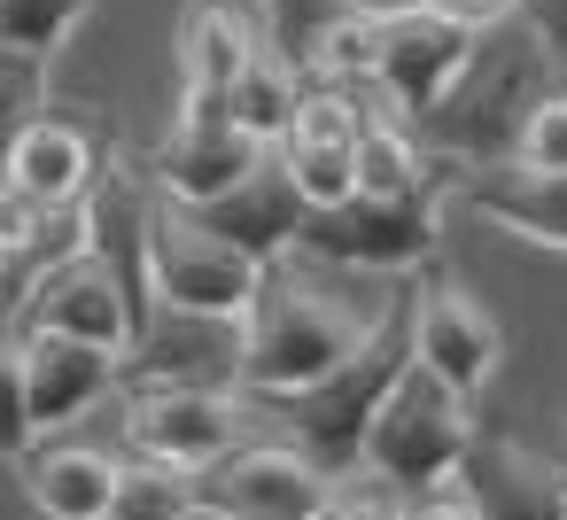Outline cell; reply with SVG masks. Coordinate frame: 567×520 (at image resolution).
<instances>
[{"label": "cell", "mask_w": 567, "mask_h": 520, "mask_svg": "<svg viewBox=\"0 0 567 520\" xmlns=\"http://www.w3.org/2000/svg\"><path fill=\"white\" fill-rule=\"evenodd\" d=\"M396 303H404V288H389L373 272H342L303 249L272 257L257 280V303L241 319V396L272 404V396L327 381L389 326Z\"/></svg>", "instance_id": "1"}, {"label": "cell", "mask_w": 567, "mask_h": 520, "mask_svg": "<svg viewBox=\"0 0 567 520\" xmlns=\"http://www.w3.org/2000/svg\"><path fill=\"white\" fill-rule=\"evenodd\" d=\"M559 86H567V71H559V55L536 40V24H528V17H505V24L474 32V55H466L458 79L435 94V110L420 117V148L435 156L443 179L513 164L528 117H536Z\"/></svg>", "instance_id": "2"}, {"label": "cell", "mask_w": 567, "mask_h": 520, "mask_svg": "<svg viewBox=\"0 0 567 520\" xmlns=\"http://www.w3.org/2000/svg\"><path fill=\"white\" fill-rule=\"evenodd\" d=\"M404 365H412V288H404V303L389 311V326L350 357V365H334L327 381H311V388H296V396H272V404H257L272 427H280V443H296L319 474H342V466H365V427H373V412L389 404V388L404 381Z\"/></svg>", "instance_id": "3"}, {"label": "cell", "mask_w": 567, "mask_h": 520, "mask_svg": "<svg viewBox=\"0 0 567 520\" xmlns=\"http://www.w3.org/2000/svg\"><path fill=\"white\" fill-rule=\"evenodd\" d=\"M474 450V412L451 381H435L420 357L404 365V381L389 388V404L373 412L365 427V466L396 489V497H420V489H443L458 481Z\"/></svg>", "instance_id": "4"}, {"label": "cell", "mask_w": 567, "mask_h": 520, "mask_svg": "<svg viewBox=\"0 0 567 520\" xmlns=\"http://www.w3.org/2000/svg\"><path fill=\"white\" fill-rule=\"evenodd\" d=\"M257 280H265V264H249L195 210H179V202L156 195V210H148V295H156V311L241 326L249 303H257Z\"/></svg>", "instance_id": "5"}, {"label": "cell", "mask_w": 567, "mask_h": 520, "mask_svg": "<svg viewBox=\"0 0 567 520\" xmlns=\"http://www.w3.org/2000/svg\"><path fill=\"white\" fill-rule=\"evenodd\" d=\"M296 249L342 272H373V280L427 272L443 249V195H350L334 210H311Z\"/></svg>", "instance_id": "6"}, {"label": "cell", "mask_w": 567, "mask_h": 520, "mask_svg": "<svg viewBox=\"0 0 567 520\" xmlns=\"http://www.w3.org/2000/svg\"><path fill=\"white\" fill-rule=\"evenodd\" d=\"M0 326L9 334H71V342H94V350H133L141 342V311L125 295V280L79 241L71 257L40 264L9 303H0Z\"/></svg>", "instance_id": "7"}, {"label": "cell", "mask_w": 567, "mask_h": 520, "mask_svg": "<svg viewBox=\"0 0 567 520\" xmlns=\"http://www.w3.org/2000/svg\"><path fill=\"white\" fill-rule=\"evenodd\" d=\"M327 481L334 474H319L296 443L249 435L241 450H226L195 474V505H203V520H319L334 505Z\"/></svg>", "instance_id": "8"}, {"label": "cell", "mask_w": 567, "mask_h": 520, "mask_svg": "<svg viewBox=\"0 0 567 520\" xmlns=\"http://www.w3.org/2000/svg\"><path fill=\"white\" fill-rule=\"evenodd\" d=\"M249 419H257V404L241 388H133V404H125L133 458H164V466H187V474L241 450Z\"/></svg>", "instance_id": "9"}, {"label": "cell", "mask_w": 567, "mask_h": 520, "mask_svg": "<svg viewBox=\"0 0 567 520\" xmlns=\"http://www.w3.org/2000/svg\"><path fill=\"white\" fill-rule=\"evenodd\" d=\"M265 156H272V148H265L257 133H241L226 110H179L172 133H164L156 156H148V187H156L164 202H179V210H203V202H218L226 187H241Z\"/></svg>", "instance_id": "10"}, {"label": "cell", "mask_w": 567, "mask_h": 520, "mask_svg": "<svg viewBox=\"0 0 567 520\" xmlns=\"http://www.w3.org/2000/svg\"><path fill=\"white\" fill-rule=\"evenodd\" d=\"M358 141H365V94L311 79L296 125L280 141V164L296 171V187H303L311 210H334V202L358 195Z\"/></svg>", "instance_id": "11"}, {"label": "cell", "mask_w": 567, "mask_h": 520, "mask_svg": "<svg viewBox=\"0 0 567 520\" xmlns=\"http://www.w3.org/2000/svg\"><path fill=\"white\" fill-rule=\"evenodd\" d=\"M412 357L474 404L489 388L497 357H505V334H497V319L458 280H420L412 288Z\"/></svg>", "instance_id": "12"}, {"label": "cell", "mask_w": 567, "mask_h": 520, "mask_svg": "<svg viewBox=\"0 0 567 520\" xmlns=\"http://www.w3.org/2000/svg\"><path fill=\"white\" fill-rule=\"evenodd\" d=\"M125 381L133 388H241V326L156 311L141 342L125 350Z\"/></svg>", "instance_id": "13"}, {"label": "cell", "mask_w": 567, "mask_h": 520, "mask_svg": "<svg viewBox=\"0 0 567 520\" xmlns=\"http://www.w3.org/2000/svg\"><path fill=\"white\" fill-rule=\"evenodd\" d=\"M218 241H234L249 264H272V257H288L296 241H303V218H311V202H303V187H296V171L280 164V148L241 179V187H226L218 202H203L195 210Z\"/></svg>", "instance_id": "14"}, {"label": "cell", "mask_w": 567, "mask_h": 520, "mask_svg": "<svg viewBox=\"0 0 567 520\" xmlns=\"http://www.w3.org/2000/svg\"><path fill=\"white\" fill-rule=\"evenodd\" d=\"M458 489L474 497L482 520H567V474L544 450L505 443V435H474Z\"/></svg>", "instance_id": "15"}, {"label": "cell", "mask_w": 567, "mask_h": 520, "mask_svg": "<svg viewBox=\"0 0 567 520\" xmlns=\"http://www.w3.org/2000/svg\"><path fill=\"white\" fill-rule=\"evenodd\" d=\"M443 202L520 233V241H544V249H567V171H536V164H489V171H458L443 179Z\"/></svg>", "instance_id": "16"}, {"label": "cell", "mask_w": 567, "mask_h": 520, "mask_svg": "<svg viewBox=\"0 0 567 520\" xmlns=\"http://www.w3.org/2000/svg\"><path fill=\"white\" fill-rule=\"evenodd\" d=\"M466 55H474V32L451 24V17H435V9H412L396 24H381V86H389V102L412 125L435 110V94L458 79Z\"/></svg>", "instance_id": "17"}, {"label": "cell", "mask_w": 567, "mask_h": 520, "mask_svg": "<svg viewBox=\"0 0 567 520\" xmlns=\"http://www.w3.org/2000/svg\"><path fill=\"white\" fill-rule=\"evenodd\" d=\"M17 342H24V388H32L40 435L71 427L79 412H94L125 381V357L117 350H94V342H71V334H17Z\"/></svg>", "instance_id": "18"}, {"label": "cell", "mask_w": 567, "mask_h": 520, "mask_svg": "<svg viewBox=\"0 0 567 520\" xmlns=\"http://www.w3.org/2000/svg\"><path fill=\"white\" fill-rule=\"evenodd\" d=\"M265 48V17H241L226 0H195L179 17V110H226L241 63Z\"/></svg>", "instance_id": "19"}, {"label": "cell", "mask_w": 567, "mask_h": 520, "mask_svg": "<svg viewBox=\"0 0 567 520\" xmlns=\"http://www.w3.org/2000/svg\"><path fill=\"white\" fill-rule=\"evenodd\" d=\"M9 179H17L24 195H40L48 210H79V202L94 195V179H102V156H94L86 125H71V117H32V125L17 133V148H9Z\"/></svg>", "instance_id": "20"}, {"label": "cell", "mask_w": 567, "mask_h": 520, "mask_svg": "<svg viewBox=\"0 0 567 520\" xmlns=\"http://www.w3.org/2000/svg\"><path fill=\"white\" fill-rule=\"evenodd\" d=\"M24 489L48 520H110L117 497V458L94 443H40L24 458Z\"/></svg>", "instance_id": "21"}, {"label": "cell", "mask_w": 567, "mask_h": 520, "mask_svg": "<svg viewBox=\"0 0 567 520\" xmlns=\"http://www.w3.org/2000/svg\"><path fill=\"white\" fill-rule=\"evenodd\" d=\"M303 63H288L272 40L241 63V79H234V94H226V117L241 125V133H257L265 148H280L288 141V125H296V110H303Z\"/></svg>", "instance_id": "22"}, {"label": "cell", "mask_w": 567, "mask_h": 520, "mask_svg": "<svg viewBox=\"0 0 567 520\" xmlns=\"http://www.w3.org/2000/svg\"><path fill=\"white\" fill-rule=\"evenodd\" d=\"M110 520H203L195 474H187V466H164V458H117Z\"/></svg>", "instance_id": "23"}, {"label": "cell", "mask_w": 567, "mask_h": 520, "mask_svg": "<svg viewBox=\"0 0 567 520\" xmlns=\"http://www.w3.org/2000/svg\"><path fill=\"white\" fill-rule=\"evenodd\" d=\"M86 17H94V0H0V55L48 63Z\"/></svg>", "instance_id": "24"}, {"label": "cell", "mask_w": 567, "mask_h": 520, "mask_svg": "<svg viewBox=\"0 0 567 520\" xmlns=\"http://www.w3.org/2000/svg\"><path fill=\"white\" fill-rule=\"evenodd\" d=\"M40 450V419H32V388H24V342L0 326V458H32Z\"/></svg>", "instance_id": "25"}, {"label": "cell", "mask_w": 567, "mask_h": 520, "mask_svg": "<svg viewBox=\"0 0 567 520\" xmlns=\"http://www.w3.org/2000/svg\"><path fill=\"white\" fill-rule=\"evenodd\" d=\"M32 117H40V63L0 55V179H9V148Z\"/></svg>", "instance_id": "26"}, {"label": "cell", "mask_w": 567, "mask_h": 520, "mask_svg": "<svg viewBox=\"0 0 567 520\" xmlns=\"http://www.w3.org/2000/svg\"><path fill=\"white\" fill-rule=\"evenodd\" d=\"M513 164H536V171H567V86L528 117V133H520V156Z\"/></svg>", "instance_id": "27"}, {"label": "cell", "mask_w": 567, "mask_h": 520, "mask_svg": "<svg viewBox=\"0 0 567 520\" xmlns=\"http://www.w3.org/2000/svg\"><path fill=\"white\" fill-rule=\"evenodd\" d=\"M396 520H482V512H474V497H466L458 481H443V489L404 497V505H396Z\"/></svg>", "instance_id": "28"}, {"label": "cell", "mask_w": 567, "mask_h": 520, "mask_svg": "<svg viewBox=\"0 0 567 520\" xmlns=\"http://www.w3.org/2000/svg\"><path fill=\"white\" fill-rule=\"evenodd\" d=\"M435 17H451V24H466V32H489V24H505V17H520V0H427Z\"/></svg>", "instance_id": "29"}, {"label": "cell", "mask_w": 567, "mask_h": 520, "mask_svg": "<svg viewBox=\"0 0 567 520\" xmlns=\"http://www.w3.org/2000/svg\"><path fill=\"white\" fill-rule=\"evenodd\" d=\"M520 17L536 24V40L559 55V71H567V0H520Z\"/></svg>", "instance_id": "30"}, {"label": "cell", "mask_w": 567, "mask_h": 520, "mask_svg": "<svg viewBox=\"0 0 567 520\" xmlns=\"http://www.w3.org/2000/svg\"><path fill=\"white\" fill-rule=\"evenodd\" d=\"M319 520H396V505L389 497H334Z\"/></svg>", "instance_id": "31"}]
</instances>
